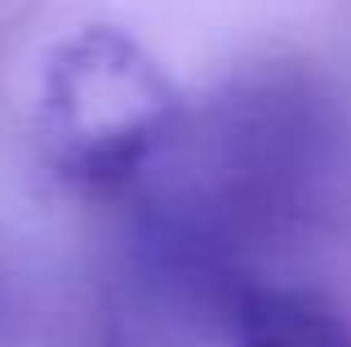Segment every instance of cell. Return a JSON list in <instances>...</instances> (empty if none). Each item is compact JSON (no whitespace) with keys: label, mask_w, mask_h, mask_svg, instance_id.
<instances>
[{"label":"cell","mask_w":351,"mask_h":347,"mask_svg":"<svg viewBox=\"0 0 351 347\" xmlns=\"http://www.w3.org/2000/svg\"><path fill=\"white\" fill-rule=\"evenodd\" d=\"M334 112L289 71H258L205 103L173 98L98 196L120 214L112 334L187 347L223 330L258 259L293 236L334 174Z\"/></svg>","instance_id":"6da1fadb"},{"label":"cell","mask_w":351,"mask_h":347,"mask_svg":"<svg viewBox=\"0 0 351 347\" xmlns=\"http://www.w3.org/2000/svg\"><path fill=\"white\" fill-rule=\"evenodd\" d=\"M223 334L232 347H351V321L325 294L263 276L236 289Z\"/></svg>","instance_id":"7a4b0ae2"}]
</instances>
